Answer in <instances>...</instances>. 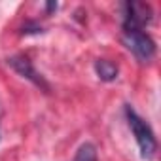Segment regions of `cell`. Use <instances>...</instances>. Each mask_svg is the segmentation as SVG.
Listing matches in <instances>:
<instances>
[{
  "label": "cell",
  "instance_id": "cell-1",
  "mask_svg": "<svg viewBox=\"0 0 161 161\" xmlns=\"http://www.w3.org/2000/svg\"><path fill=\"white\" fill-rule=\"evenodd\" d=\"M125 118H127V123L135 135V140L138 144V150H140V155L144 159H152L157 152V140H155V135L152 131V127L127 104L125 106Z\"/></svg>",
  "mask_w": 161,
  "mask_h": 161
},
{
  "label": "cell",
  "instance_id": "cell-2",
  "mask_svg": "<svg viewBox=\"0 0 161 161\" xmlns=\"http://www.w3.org/2000/svg\"><path fill=\"white\" fill-rule=\"evenodd\" d=\"M123 44L125 47L142 63H148L155 55V42L150 34H146L142 29L123 31Z\"/></svg>",
  "mask_w": 161,
  "mask_h": 161
},
{
  "label": "cell",
  "instance_id": "cell-3",
  "mask_svg": "<svg viewBox=\"0 0 161 161\" xmlns=\"http://www.w3.org/2000/svg\"><path fill=\"white\" fill-rule=\"evenodd\" d=\"M152 8L150 4L142 2H127L123 4V31L142 29L152 21Z\"/></svg>",
  "mask_w": 161,
  "mask_h": 161
},
{
  "label": "cell",
  "instance_id": "cell-4",
  "mask_svg": "<svg viewBox=\"0 0 161 161\" xmlns=\"http://www.w3.org/2000/svg\"><path fill=\"white\" fill-rule=\"evenodd\" d=\"M8 64L19 74V76H23V78H27L29 82H32L36 87H42L44 91H49V86H47V82L42 78V74H38L36 72V68L32 66V63L27 59V57H23V55H15V57H10L8 59Z\"/></svg>",
  "mask_w": 161,
  "mask_h": 161
},
{
  "label": "cell",
  "instance_id": "cell-5",
  "mask_svg": "<svg viewBox=\"0 0 161 161\" xmlns=\"http://www.w3.org/2000/svg\"><path fill=\"white\" fill-rule=\"evenodd\" d=\"M95 72H97V76L103 80V82H114V80L118 78V74H119V68L112 61L99 59L95 63Z\"/></svg>",
  "mask_w": 161,
  "mask_h": 161
},
{
  "label": "cell",
  "instance_id": "cell-6",
  "mask_svg": "<svg viewBox=\"0 0 161 161\" xmlns=\"http://www.w3.org/2000/svg\"><path fill=\"white\" fill-rule=\"evenodd\" d=\"M74 161H97V148L91 142H86L78 148Z\"/></svg>",
  "mask_w": 161,
  "mask_h": 161
},
{
  "label": "cell",
  "instance_id": "cell-7",
  "mask_svg": "<svg viewBox=\"0 0 161 161\" xmlns=\"http://www.w3.org/2000/svg\"><path fill=\"white\" fill-rule=\"evenodd\" d=\"M23 34H32V32H42V27H38L36 23H32V21H29L27 25H23V31H21Z\"/></svg>",
  "mask_w": 161,
  "mask_h": 161
},
{
  "label": "cell",
  "instance_id": "cell-8",
  "mask_svg": "<svg viewBox=\"0 0 161 161\" xmlns=\"http://www.w3.org/2000/svg\"><path fill=\"white\" fill-rule=\"evenodd\" d=\"M46 10H47V12H53V10H57V2H49V4L46 6Z\"/></svg>",
  "mask_w": 161,
  "mask_h": 161
}]
</instances>
